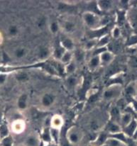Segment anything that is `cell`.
Returning <instances> with one entry per match:
<instances>
[{
    "mask_svg": "<svg viewBox=\"0 0 137 146\" xmlns=\"http://www.w3.org/2000/svg\"><path fill=\"white\" fill-rule=\"evenodd\" d=\"M82 19L84 25L91 30H98L105 25L102 17L90 11L83 12Z\"/></svg>",
    "mask_w": 137,
    "mask_h": 146,
    "instance_id": "6da1fadb",
    "label": "cell"
},
{
    "mask_svg": "<svg viewBox=\"0 0 137 146\" xmlns=\"http://www.w3.org/2000/svg\"><path fill=\"white\" fill-rule=\"evenodd\" d=\"M65 137L70 145H78L82 141L83 132L79 127L72 125L68 129L65 133Z\"/></svg>",
    "mask_w": 137,
    "mask_h": 146,
    "instance_id": "7a4b0ae2",
    "label": "cell"
},
{
    "mask_svg": "<svg viewBox=\"0 0 137 146\" xmlns=\"http://www.w3.org/2000/svg\"><path fill=\"white\" fill-rule=\"evenodd\" d=\"M122 92V86L119 84H113L104 90L102 98L106 102L114 100L121 95Z\"/></svg>",
    "mask_w": 137,
    "mask_h": 146,
    "instance_id": "3957f363",
    "label": "cell"
},
{
    "mask_svg": "<svg viewBox=\"0 0 137 146\" xmlns=\"http://www.w3.org/2000/svg\"><path fill=\"white\" fill-rule=\"evenodd\" d=\"M56 102V96L53 93L46 92L43 93L39 99V106L44 109H49L53 107Z\"/></svg>",
    "mask_w": 137,
    "mask_h": 146,
    "instance_id": "277c9868",
    "label": "cell"
},
{
    "mask_svg": "<svg viewBox=\"0 0 137 146\" xmlns=\"http://www.w3.org/2000/svg\"><path fill=\"white\" fill-rule=\"evenodd\" d=\"M9 127L11 132L14 134H17V135H19L24 132L26 128H27V124H26L24 119L19 118V119L12 121L9 124Z\"/></svg>",
    "mask_w": 137,
    "mask_h": 146,
    "instance_id": "5b68a950",
    "label": "cell"
},
{
    "mask_svg": "<svg viewBox=\"0 0 137 146\" xmlns=\"http://www.w3.org/2000/svg\"><path fill=\"white\" fill-rule=\"evenodd\" d=\"M60 25H61V29H62L66 34L74 33L78 27L77 21L73 19H68L64 20L63 24H60Z\"/></svg>",
    "mask_w": 137,
    "mask_h": 146,
    "instance_id": "8992f818",
    "label": "cell"
},
{
    "mask_svg": "<svg viewBox=\"0 0 137 146\" xmlns=\"http://www.w3.org/2000/svg\"><path fill=\"white\" fill-rule=\"evenodd\" d=\"M41 143L40 135L36 133H31L26 137L23 144L25 146H40Z\"/></svg>",
    "mask_w": 137,
    "mask_h": 146,
    "instance_id": "52a82bcc",
    "label": "cell"
},
{
    "mask_svg": "<svg viewBox=\"0 0 137 146\" xmlns=\"http://www.w3.org/2000/svg\"><path fill=\"white\" fill-rule=\"evenodd\" d=\"M60 45L65 50L73 52L75 50V44L73 39L69 36H64L60 40Z\"/></svg>",
    "mask_w": 137,
    "mask_h": 146,
    "instance_id": "ba28073f",
    "label": "cell"
},
{
    "mask_svg": "<svg viewBox=\"0 0 137 146\" xmlns=\"http://www.w3.org/2000/svg\"><path fill=\"white\" fill-rule=\"evenodd\" d=\"M99 56H100L101 65L107 66V65H110L111 62H112V61L114 59L115 55L113 52L107 50L102 52Z\"/></svg>",
    "mask_w": 137,
    "mask_h": 146,
    "instance_id": "9c48e42d",
    "label": "cell"
},
{
    "mask_svg": "<svg viewBox=\"0 0 137 146\" xmlns=\"http://www.w3.org/2000/svg\"><path fill=\"white\" fill-rule=\"evenodd\" d=\"M28 106H29V96L27 94H21L17 101V106L19 111L21 112L27 110Z\"/></svg>",
    "mask_w": 137,
    "mask_h": 146,
    "instance_id": "30bf717a",
    "label": "cell"
},
{
    "mask_svg": "<svg viewBox=\"0 0 137 146\" xmlns=\"http://www.w3.org/2000/svg\"><path fill=\"white\" fill-rule=\"evenodd\" d=\"M52 55V50L47 46H42L37 50V58L39 60L44 61Z\"/></svg>",
    "mask_w": 137,
    "mask_h": 146,
    "instance_id": "8fae6325",
    "label": "cell"
},
{
    "mask_svg": "<svg viewBox=\"0 0 137 146\" xmlns=\"http://www.w3.org/2000/svg\"><path fill=\"white\" fill-rule=\"evenodd\" d=\"M64 119L62 116L59 114H55L50 119V127L54 129L61 130L63 126Z\"/></svg>",
    "mask_w": 137,
    "mask_h": 146,
    "instance_id": "7c38bea8",
    "label": "cell"
},
{
    "mask_svg": "<svg viewBox=\"0 0 137 146\" xmlns=\"http://www.w3.org/2000/svg\"><path fill=\"white\" fill-rule=\"evenodd\" d=\"M136 130H137V121L136 119H133V120L132 121V122H131L129 125H126L125 128H124L123 129H122V132H123L126 136L131 138L132 137L134 136Z\"/></svg>",
    "mask_w": 137,
    "mask_h": 146,
    "instance_id": "4fadbf2b",
    "label": "cell"
},
{
    "mask_svg": "<svg viewBox=\"0 0 137 146\" xmlns=\"http://www.w3.org/2000/svg\"><path fill=\"white\" fill-rule=\"evenodd\" d=\"M97 7L100 11H111L114 7V1L111 0H98L97 1Z\"/></svg>",
    "mask_w": 137,
    "mask_h": 146,
    "instance_id": "5bb4252c",
    "label": "cell"
},
{
    "mask_svg": "<svg viewBox=\"0 0 137 146\" xmlns=\"http://www.w3.org/2000/svg\"><path fill=\"white\" fill-rule=\"evenodd\" d=\"M100 66H101V62H100L99 55L92 56L88 60V62H87V68L90 71L96 70Z\"/></svg>",
    "mask_w": 137,
    "mask_h": 146,
    "instance_id": "9a60e30c",
    "label": "cell"
},
{
    "mask_svg": "<svg viewBox=\"0 0 137 146\" xmlns=\"http://www.w3.org/2000/svg\"><path fill=\"white\" fill-rule=\"evenodd\" d=\"M41 139L43 143H44L46 145L48 144H51L53 143L51 138V127L46 126L45 127L44 129L43 130L41 135Z\"/></svg>",
    "mask_w": 137,
    "mask_h": 146,
    "instance_id": "2e32d148",
    "label": "cell"
},
{
    "mask_svg": "<svg viewBox=\"0 0 137 146\" xmlns=\"http://www.w3.org/2000/svg\"><path fill=\"white\" fill-rule=\"evenodd\" d=\"M107 131L109 133V135H114V134L122 132V128L120 124L118 123L111 121L109 123L108 126H107Z\"/></svg>",
    "mask_w": 137,
    "mask_h": 146,
    "instance_id": "e0dca14e",
    "label": "cell"
},
{
    "mask_svg": "<svg viewBox=\"0 0 137 146\" xmlns=\"http://www.w3.org/2000/svg\"><path fill=\"white\" fill-rule=\"evenodd\" d=\"M28 53V50L27 48L23 47V46H19L14 49V52H13V56L17 60H21L22 58H25Z\"/></svg>",
    "mask_w": 137,
    "mask_h": 146,
    "instance_id": "ac0fdd59",
    "label": "cell"
},
{
    "mask_svg": "<svg viewBox=\"0 0 137 146\" xmlns=\"http://www.w3.org/2000/svg\"><path fill=\"white\" fill-rule=\"evenodd\" d=\"M10 135H11V130H10L9 124L7 123H0V141Z\"/></svg>",
    "mask_w": 137,
    "mask_h": 146,
    "instance_id": "d6986e66",
    "label": "cell"
},
{
    "mask_svg": "<svg viewBox=\"0 0 137 146\" xmlns=\"http://www.w3.org/2000/svg\"><path fill=\"white\" fill-rule=\"evenodd\" d=\"M134 118L132 117V114L130 113H124L121 114L120 120H119V124L122 126V129L124 128L129 125L132 121L133 120Z\"/></svg>",
    "mask_w": 137,
    "mask_h": 146,
    "instance_id": "ffe728a7",
    "label": "cell"
},
{
    "mask_svg": "<svg viewBox=\"0 0 137 146\" xmlns=\"http://www.w3.org/2000/svg\"><path fill=\"white\" fill-rule=\"evenodd\" d=\"M86 51L84 49H75L73 51V60L77 62H81L84 60Z\"/></svg>",
    "mask_w": 137,
    "mask_h": 146,
    "instance_id": "44dd1931",
    "label": "cell"
},
{
    "mask_svg": "<svg viewBox=\"0 0 137 146\" xmlns=\"http://www.w3.org/2000/svg\"><path fill=\"white\" fill-rule=\"evenodd\" d=\"M65 52V50L64 49L59 43V45H58V46H56V47L52 50V56H53V58H54L55 60L59 61L60 62L63 55Z\"/></svg>",
    "mask_w": 137,
    "mask_h": 146,
    "instance_id": "7402d4cb",
    "label": "cell"
},
{
    "mask_svg": "<svg viewBox=\"0 0 137 146\" xmlns=\"http://www.w3.org/2000/svg\"><path fill=\"white\" fill-rule=\"evenodd\" d=\"M98 40L99 38H90L84 43V48L83 49L85 51H89V50H93L97 46V43H98Z\"/></svg>",
    "mask_w": 137,
    "mask_h": 146,
    "instance_id": "603a6c76",
    "label": "cell"
},
{
    "mask_svg": "<svg viewBox=\"0 0 137 146\" xmlns=\"http://www.w3.org/2000/svg\"><path fill=\"white\" fill-rule=\"evenodd\" d=\"M72 60H73V52L65 50V52H64V54L63 55L60 62H61L63 65H68V64H69L70 62H72Z\"/></svg>",
    "mask_w": 137,
    "mask_h": 146,
    "instance_id": "cb8c5ba5",
    "label": "cell"
},
{
    "mask_svg": "<svg viewBox=\"0 0 137 146\" xmlns=\"http://www.w3.org/2000/svg\"><path fill=\"white\" fill-rule=\"evenodd\" d=\"M77 70V63L75 60H72V62H70L68 65H65V69H64V72L68 75H71L74 74L76 72Z\"/></svg>",
    "mask_w": 137,
    "mask_h": 146,
    "instance_id": "d4e9b609",
    "label": "cell"
},
{
    "mask_svg": "<svg viewBox=\"0 0 137 146\" xmlns=\"http://www.w3.org/2000/svg\"><path fill=\"white\" fill-rule=\"evenodd\" d=\"M19 28L16 24H11L7 29V34L9 37L14 38L19 34Z\"/></svg>",
    "mask_w": 137,
    "mask_h": 146,
    "instance_id": "484cf974",
    "label": "cell"
},
{
    "mask_svg": "<svg viewBox=\"0 0 137 146\" xmlns=\"http://www.w3.org/2000/svg\"><path fill=\"white\" fill-rule=\"evenodd\" d=\"M102 146H127L126 144L123 143L121 141H118L117 139L112 137L109 136L108 138L107 139L106 142Z\"/></svg>",
    "mask_w": 137,
    "mask_h": 146,
    "instance_id": "4316f807",
    "label": "cell"
},
{
    "mask_svg": "<svg viewBox=\"0 0 137 146\" xmlns=\"http://www.w3.org/2000/svg\"><path fill=\"white\" fill-rule=\"evenodd\" d=\"M66 84L70 88H73L76 87L78 84V79L75 74H71V75H68L66 79Z\"/></svg>",
    "mask_w": 137,
    "mask_h": 146,
    "instance_id": "83f0119b",
    "label": "cell"
},
{
    "mask_svg": "<svg viewBox=\"0 0 137 146\" xmlns=\"http://www.w3.org/2000/svg\"><path fill=\"white\" fill-rule=\"evenodd\" d=\"M110 36L109 34L103 35L102 36L99 38L98 43L96 48H102V47H107L109 43H110Z\"/></svg>",
    "mask_w": 137,
    "mask_h": 146,
    "instance_id": "f1b7e54d",
    "label": "cell"
},
{
    "mask_svg": "<svg viewBox=\"0 0 137 146\" xmlns=\"http://www.w3.org/2000/svg\"><path fill=\"white\" fill-rule=\"evenodd\" d=\"M48 28H49V31H50L52 34L55 35L58 33V31L61 29V25H60V23L58 21H53L52 22L49 23Z\"/></svg>",
    "mask_w": 137,
    "mask_h": 146,
    "instance_id": "f546056e",
    "label": "cell"
},
{
    "mask_svg": "<svg viewBox=\"0 0 137 146\" xmlns=\"http://www.w3.org/2000/svg\"><path fill=\"white\" fill-rule=\"evenodd\" d=\"M129 22L134 28H137V7L132 9L129 14Z\"/></svg>",
    "mask_w": 137,
    "mask_h": 146,
    "instance_id": "4dcf8cb0",
    "label": "cell"
},
{
    "mask_svg": "<svg viewBox=\"0 0 137 146\" xmlns=\"http://www.w3.org/2000/svg\"><path fill=\"white\" fill-rule=\"evenodd\" d=\"M109 137V134L107 135L106 133H100V135L97 136V139L94 141V144L96 146H102L106 142L107 139Z\"/></svg>",
    "mask_w": 137,
    "mask_h": 146,
    "instance_id": "1f68e13d",
    "label": "cell"
},
{
    "mask_svg": "<svg viewBox=\"0 0 137 146\" xmlns=\"http://www.w3.org/2000/svg\"><path fill=\"white\" fill-rule=\"evenodd\" d=\"M47 25L49 26V24L47 22V18L43 17H43H39L37 21H36V26L40 30H43L46 27Z\"/></svg>",
    "mask_w": 137,
    "mask_h": 146,
    "instance_id": "d6a6232c",
    "label": "cell"
},
{
    "mask_svg": "<svg viewBox=\"0 0 137 146\" xmlns=\"http://www.w3.org/2000/svg\"><path fill=\"white\" fill-rule=\"evenodd\" d=\"M14 77H15L16 80L19 82H25L29 79V74L24 72H19L16 73Z\"/></svg>",
    "mask_w": 137,
    "mask_h": 146,
    "instance_id": "836d02e7",
    "label": "cell"
},
{
    "mask_svg": "<svg viewBox=\"0 0 137 146\" xmlns=\"http://www.w3.org/2000/svg\"><path fill=\"white\" fill-rule=\"evenodd\" d=\"M14 139L11 135L0 141V146H14Z\"/></svg>",
    "mask_w": 137,
    "mask_h": 146,
    "instance_id": "e575fe53",
    "label": "cell"
},
{
    "mask_svg": "<svg viewBox=\"0 0 137 146\" xmlns=\"http://www.w3.org/2000/svg\"><path fill=\"white\" fill-rule=\"evenodd\" d=\"M112 37L114 39H119L121 36V29L119 26H114L111 31Z\"/></svg>",
    "mask_w": 137,
    "mask_h": 146,
    "instance_id": "d590c367",
    "label": "cell"
},
{
    "mask_svg": "<svg viewBox=\"0 0 137 146\" xmlns=\"http://www.w3.org/2000/svg\"><path fill=\"white\" fill-rule=\"evenodd\" d=\"M8 79V73L0 72V87L6 84Z\"/></svg>",
    "mask_w": 137,
    "mask_h": 146,
    "instance_id": "8d00e7d4",
    "label": "cell"
},
{
    "mask_svg": "<svg viewBox=\"0 0 137 146\" xmlns=\"http://www.w3.org/2000/svg\"><path fill=\"white\" fill-rule=\"evenodd\" d=\"M137 45V35H134L131 36L128 41V46H134Z\"/></svg>",
    "mask_w": 137,
    "mask_h": 146,
    "instance_id": "74e56055",
    "label": "cell"
},
{
    "mask_svg": "<svg viewBox=\"0 0 137 146\" xmlns=\"http://www.w3.org/2000/svg\"><path fill=\"white\" fill-rule=\"evenodd\" d=\"M131 65L132 68H137V58H133L131 61Z\"/></svg>",
    "mask_w": 137,
    "mask_h": 146,
    "instance_id": "f35d334b",
    "label": "cell"
},
{
    "mask_svg": "<svg viewBox=\"0 0 137 146\" xmlns=\"http://www.w3.org/2000/svg\"><path fill=\"white\" fill-rule=\"evenodd\" d=\"M133 92H134V89L133 87H129L127 88V90H126V92L129 94H132V93H133Z\"/></svg>",
    "mask_w": 137,
    "mask_h": 146,
    "instance_id": "ab89813d",
    "label": "cell"
},
{
    "mask_svg": "<svg viewBox=\"0 0 137 146\" xmlns=\"http://www.w3.org/2000/svg\"><path fill=\"white\" fill-rule=\"evenodd\" d=\"M2 42H3V36L1 32H0V45L2 43Z\"/></svg>",
    "mask_w": 137,
    "mask_h": 146,
    "instance_id": "60d3db41",
    "label": "cell"
},
{
    "mask_svg": "<svg viewBox=\"0 0 137 146\" xmlns=\"http://www.w3.org/2000/svg\"><path fill=\"white\" fill-rule=\"evenodd\" d=\"M14 146H25L23 143H19V144H14Z\"/></svg>",
    "mask_w": 137,
    "mask_h": 146,
    "instance_id": "b9f144b4",
    "label": "cell"
},
{
    "mask_svg": "<svg viewBox=\"0 0 137 146\" xmlns=\"http://www.w3.org/2000/svg\"><path fill=\"white\" fill-rule=\"evenodd\" d=\"M44 146H52V145H51V144H48V145H46Z\"/></svg>",
    "mask_w": 137,
    "mask_h": 146,
    "instance_id": "7bdbcfd3",
    "label": "cell"
},
{
    "mask_svg": "<svg viewBox=\"0 0 137 146\" xmlns=\"http://www.w3.org/2000/svg\"><path fill=\"white\" fill-rule=\"evenodd\" d=\"M136 145H137V138H136Z\"/></svg>",
    "mask_w": 137,
    "mask_h": 146,
    "instance_id": "ee69618b",
    "label": "cell"
},
{
    "mask_svg": "<svg viewBox=\"0 0 137 146\" xmlns=\"http://www.w3.org/2000/svg\"><path fill=\"white\" fill-rule=\"evenodd\" d=\"M136 84H137V81H136Z\"/></svg>",
    "mask_w": 137,
    "mask_h": 146,
    "instance_id": "f6af8a7d",
    "label": "cell"
}]
</instances>
